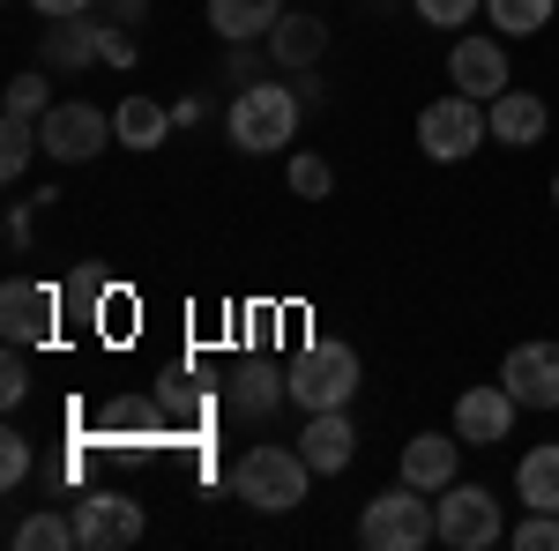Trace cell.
Listing matches in <instances>:
<instances>
[{"instance_id": "17", "label": "cell", "mask_w": 559, "mask_h": 551, "mask_svg": "<svg viewBox=\"0 0 559 551\" xmlns=\"http://www.w3.org/2000/svg\"><path fill=\"white\" fill-rule=\"evenodd\" d=\"M284 23V0H210V31L224 45H239V38H269Z\"/></svg>"}, {"instance_id": "30", "label": "cell", "mask_w": 559, "mask_h": 551, "mask_svg": "<svg viewBox=\"0 0 559 551\" xmlns=\"http://www.w3.org/2000/svg\"><path fill=\"white\" fill-rule=\"evenodd\" d=\"M31 8H38L45 23H60V15H90V8H97V0H31Z\"/></svg>"}, {"instance_id": "31", "label": "cell", "mask_w": 559, "mask_h": 551, "mask_svg": "<svg viewBox=\"0 0 559 551\" xmlns=\"http://www.w3.org/2000/svg\"><path fill=\"white\" fill-rule=\"evenodd\" d=\"M105 60H112V68H128V60H134V38H128V31H112V23H105Z\"/></svg>"}, {"instance_id": "13", "label": "cell", "mask_w": 559, "mask_h": 551, "mask_svg": "<svg viewBox=\"0 0 559 551\" xmlns=\"http://www.w3.org/2000/svg\"><path fill=\"white\" fill-rule=\"evenodd\" d=\"M455 469H463V440L455 432H418V440H403V484H418V492H448L455 484Z\"/></svg>"}, {"instance_id": "18", "label": "cell", "mask_w": 559, "mask_h": 551, "mask_svg": "<svg viewBox=\"0 0 559 551\" xmlns=\"http://www.w3.org/2000/svg\"><path fill=\"white\" fill-rule=\"evenodd\" d=\"M112 128H120V149H157L165 134H173V112L157 105V97H120V112H112Z\"/></svg>"}, {"instance_id": "21", "label": "cell", "mask_w": 559, "mask_h": 551, "mask_svg": "<svg viewBox=\"0 0 559 551\" xmlns=\"http://www.w3.org/2000/svg\"><path fill=\"white\" fill-rule=\"evenodd\" d=\"M559 0H485V15H492V31L500 38H537L545 23H552Z\"/></svg>"}, {"instance_id": "19", "label": "cell", "mask_w": 559, "mask_h": 551, "mask_svg": "<svg viewBox=\"0 0 559 551\" xmlns=\"http://www.w3.org/2000/svg\"><path fill=\"white\" fill-rule=\"evenodd\" d=\"M515 492H522V507H545V514H559V440L530 447V455L515 463Z\"/></svg>"}, {"instance_id": "22", "label": "cell", "mask_w": 559, "mask_h": 551, "mask_svg": "<svg viewBox=\"0 0 559 551\" xmlns=\"http://www.w3.org/2000/svg\"><path fill=\"white\" fill-rule=\"evenodd\" d=\"M45 149V134H38V120H0V179H23L31 171V157Z\"/></svg>"}, {"instance_id": "12", "label": "cell", "mask_w": 559, "mask_h": 551, "mask_svg": "<svg viewBox=\"0 0 559 551\" xmlns=\"http://www.w3.org/2000/svg\"><path fill=\"white\" fill-rule=\"evenodd\" d=\"M448 75H455V89L463 97H477V105H492L500 89H515V75H508V52H500V38H455V52H448Z\"/></svg>"}, {"instance_id": "20", "label": "cell", "mask_w": 559, "mask_h": 551, "mask_svg": "<svg viewBox=\"0 0 559 551\" xmlns=\"http://www.w3.org/2000/svg\"><path fill=\"white\" fill-rule=\"evenodd\" d=\"M269 52H276L284 68H313V60L329 52V23H321V15H284V23L269 31Z\"/></svg>"}, {"instance_id": "4", "label": "cell", "mask_w": 559, "mask_h": 551, "mask_svg": "<svg viewBox=\"0 0 559 551\" xmlns=\"http://www.w3.org/2000/svg\"><path fill=\"white\" fill-rule=\"evenodd\" d=\"M284 395L299 410H344L358 395V350L350 343H306L292 358V373H284Z\"/></svg>"}, {"instance_id": "10", "label": "cell", "mask_w": 559, "mask_h": 551, "mask_svg": "<svg viewBox=\"0 0 559 551\" xmlns=\"http://www.w3.org/2000/svg\"><path fill=\"white\" fill-rule=\"evenodd\" d=\"M60 328V291L31 284V276H8L0 284V336L8 343H45Z\"/></svg>"}, {"instance_id": "32", "label": "cell", "mask_w": 559, "mask_h": 551, "mask_svg": "<svg viewBox=\"0 0 559 551\" xmlns=\"http://www.w3.org/2000/svg\"><path fill=\"white\" fill-rule=\"evenodd\" d=\"M552 202H559V171H552Z\"/></svg>"}, {"instance_id": "28", "label": "cell", "mask_w": 559, "mask_h": 551, "mask_svg": "<svg viewBox=\"0 0 559 551\" xmlns=\"http://www.w3.org/2000/svg\"><path fill=\"white\" fill-rule=\"evenodd\" d=\"M31 395V366H23V343H8V358H0V403L15 410Z\"/></svg>"}, {"instance_id": "3", "label": "cell", "mask_w": 559, "mask_h": 551, "mask_svg": "<svg viewBox=\"0 0 559 551\" xmlns=\"http://www.w3.org/2000/svg\"><path fill=\"white\" fill-rule=\"evenodd\" d=\"M224 134H231V149H247V157L284 149V142L299 134V89H284V83H247L239 97H231V112H224Z\"/></svg>"}, {"instance_id": "1", "label": "cell", "mask_w": 559, "mask_h": 551, "mask_svg": "<svg viewBox=\"0 0 559 551\" xmlns=\"http://www.w3.org/2000/svg\"><path fill=\"white\" fill-rule=\"evenodd\" d=\"M306 484H313V463H306L299 447H284V440H261V447H247V455L231 463V492L261 514L306 507Z\"/></svg>"}, {"instance_id": "27", "label": "cell", "mask_w": 559, "mask_h": 551, "mask_svg": "<svg viewBox=\"0 0 559 551\" xmlns=\"http://www.w3.org/2000/svg\"><path fill=\"white\" fill-rule=\"evenodd\" d=\"M8 112H15V120H45V112H52V105H45V75H15V83H8Z\"/></svg>"}, {"instance_id": "9", "label": "cell", "mask_w": 559, "mask_h": 551, "mask_svg": "<svg viewBox=\"0 0 559 551\" xmlns=\"http://www.w3.org/2000/svg\"><path fill=\"white\" fill-rule=\"evenodd\" d=\"M515 395H508V381H485V387H463L455 395V440L463 447H500L508 432H515Z\"/></svg>"}, {"instance_id": "6", "label": "cell", "mask_w": 559, "mask_h": 551, "mask_svg": "<svg viewBox=\"0 0 559 551\" xmlns=\"http://www.w3.org/2000/svg\"><path fill=\"white\" fill-rule=\"evenodd\" d=\"M432 522H440V544L448 551H485L500 544V500L485 492V484H448V492H432Z\"/></svg>"}, {"instance_id": "16", "label": "cell", "mask_w": 559, "mask_h": 551, "mask_svg": "<svg viewBox=\"0 0 559 551\" xmlns=\"http://www.w3.org/2000/svg\"><path fill=\"white\" fill-rule=\"evenodd\" d=\"M90 60H105V23H83V15L45 23V68H90Z\"/></svg>"}, {"instance_id": "26", "label": "cell", "mask_w": 559, "mask_h": 551, "mask_svg": "<svg viewBox=\"0 0 559 551\" xmlns=\"http://www.w3.org/2000/svg\"><path fill=\"white\" fill-rule=\"evenodd\" d=\"M411 8H418V23H432V31H463L485 0H411Z\"/></svg>"}, {"instance_id": "11", "label": "cell", "mask_w": 559, "mask_h": 551, "mask_svg": "<svg viewBox=\"0 0 559 551\" xmlns=\"http://www.w3.org/2000/svg\"><path fill=\"white\" fill-rule=\"evenodd\" d=\"M500 381L522 410H559V343H515L500 358Z\"/></svg>"}, {"instance_id": "23", "label": "cell", "mask_w": 559, "mask_h": 551, "mask_svg": "<svg viewBox=\"0 0 559 551\" xmlns=\"http://www.w3.org/2000/svg\"><path fill=\"white\" fill-rule=\"evenodd\" d=\"M15 544L23 551H68L75 544V514H31V522L15 529Z\"/></svg>"}, {"instance_id": "29", "label": "cell", "mask_w": 559, "mask_h": 551, "mask_svg": "<svg viewBox=\"0 0 559 551\" xmlns=\"http://www.w3.org/2000/svg\"><path fill=\"white\" fill-rule=\"evenodd\" d=\"M23 477H31V440H23V432H8V440H0V484L15 492Z\"/></svg>"}, {"instance_id": "2", "label": "cell", "mask_w": 559, "mask_h": 551, "mask_svg": "<svg viewBox=\"0 0 559 551\" xmlns=\"http://www.w3.org/2000/svg\"><path fill=\"white\" fill-rule=\"evenodd\" d=\"M358 544L366 551H418V544H440V522H432V492L418 484H388L381 500H366L358 514Z\"/></svg>"}, {"instance_id": "15", "label": "cell", "mask_w": 559, "mask_h": 551, "mask_svg": "<svg viewBox=\"0 0 559 551\" xmlns=\"http://www.w3.org/2000/svg\"><path fill=\"white\" fill-rule=\"evenodd\" d=\"M485 120H492V142L530 149V142H545V128H552V105H545L537 89H500V97L485 105Z\"/></svg>"}, {"instance_id": "7", "label": "cell", "mask_w": 559, "mask_h": 551, "mask_svg": "<svg viewBox=\"0 0 559 551\" xmlns=\"http://www.w3.org/2000/svg\"><path fill=\"white\" fill-rule=\"evenodd\" d=\"M38 134H45V157H52V165H90L105 142H120V128H112L97 105H52L38 120Z\"/></svg>"}, {"instance_id": "25", "label": "cell", "mask_w": 559, "mask_h": 551, "mask_svg": "<svg viewBox=\"0 0 559 551\" xmlns=\"http://www.w3.org/2000/svg\"><path fill=\"white\" fill-rule=\"evenodd\" d=\"M284 179H292V194H306V202H321V194L336 187L329 157H292V171H284Z\"/></svg>"}, {"instance_id": "14", "label": "cell", "mask_w": 559, "mask_h": 551, "mask_svg": "<svg viewBox=\"0 0 559 551\" xmlns=\"http://www.w3.org/2000/svg\"><path fill=\"white\" fill-rule=\"evenodd\" d=\"M299 455L313 463V477H344L350 455H358V432H350V418H344V410H306Z\"/></svg>"}, {"instance_id": "8", "label": "cell", "mask_w": 559, "mask_h": 551, "mask_svg": "<svg viewBox=\"0 0 559 551\" xmlns=\"http://www.w3.org/2000/svg\"><path fill=\"white\" fill-rule=\"evenodd\" d=\"M75 544L83 551H120V544H142V507L134 500H120V492H90V500H75Z\"/></svg>"}, {"instance_id": "24", "label": "cell", "mask_w": 559, "mask_h": 551, "mask_svg": "<svg viewBox=\"0 0 559 551\" xmlns=\"http://www.w3.org/2000/svg\"><path fill=\"white\" fill-rule=\"evenodd\" d=\"M515 551H559V514L522 507V522H515Z\"/></svg>"}, {"instance_id": "5", "label": "cell", "mask_w": 559, "mask_h": 551, "mask_svg": "<svg viewBox=\"0 0 559 551\" xmlns=\"http://www.w3.org/2000/svg\"><path fill=\"white\" fill-rule=\"evenodd\" d=\"M492 142V120H485V105L477 97H432L426 112H418V149H426L432 165H463Z\"/></svg>"}]
</instances>
